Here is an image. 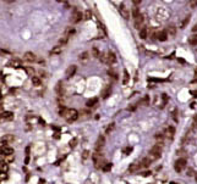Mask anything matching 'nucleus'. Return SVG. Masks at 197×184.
Wrapping results in <instances>:
<instances>
[{
  "instance_id": "393cba45",
  "label": "nucleus",
  "mask_w": 197,
  "mask_h": 184,
  "mask_svg": "<svg viewBox=\"0 0 197 184\" xmlns=\"http://www.w3.org/2000/svg\"><path fill=\"white\" fill-rule=\"evenodd\" d=\"M92 56H93V57H96V59H99V56H100V51H99L96 47H94V48H92Z\"/></svg>"
},
{
  "instance_id": "a211bd4d",
  "label": "nucleus",
  "mask_w": 197,
  "mask_h": 184,
  "mask_svg": "<svg viewBox=\"0 0 197 184\" xmlns=\"http://www.w3.org/2000/svg\"><path fill=\"white\" fill-rule=\"evenodd\" d=\"M165 133H167V136H168L169 139H173L174 135H175V128L170 126V127L167 128V132H165Z\"/></svg>"
},
{
  "instance_id": "ea45409f",
  "label": "nucleus",
  "mask_w": 197,
  "mask_h": 184,
  "mask_svg": "<svg viewBox=\"0 0 197 184\" xmlns=\"http://www.w3.org/2000/svg\"><path fill=\"white\" fill-rule=\"evenodd\" d=\"M190 6L191 7H196L197 6V0H192V1H190Z\"/></svg>"
},
{
  "instance_id": "f03ea898",
  "label": "nucleus",
  "mask_w": 197,
  "mask_h": 184,
  "mask_svg": "<svg viewBox=\"0 0 197 184\" xmlns=\"http://www.w3.org/2000/svg\"><path fill=\"white\" fill-rule=\"evenodd\" d=\"M92 158H93V162H94V167L96 168H103L104 166V160H103V156L99 154V151H96L93 155H92Z\"/></svg>"
},
{
  "instance_id": "5fc2aeb1",
  "label": "nucleus",
  "mask_w": 197,
  "mask_h": 184,
  "mask_svg": "<svg viewBox=\"0 0 197 184\" xmlns=\"http://www.w3.org/2000/svg\"><path fill=\"white\" fill-rule=\"evenodd\" d=\"M0 76H1V68H0Z\"/></svg>"
},
{
  "instance_id": "603ef678",
  "label": "nucleus",
  "mask_w": 197,
  "mask_h": 184,
  "mask_svg": "<svg viewBox=\"0 0 197 184\" xmlns=\"http://www.w3.org/2000/svg\"><path fill=\"white\" fill-rule=\"evenodd\" d=\"M1 98H3V95H1V91H0V100H1Z\"/></svg>"
},
{
  "instance_id": "72a5a7b5",
  "label": "nucleus",
  "mask_w": 197,
  "mask_h": 184,
  "mask_svg": "<svg viewBox=\"0 0 197 184\" xmlns=\"http://www.w3.org/2000/svg\"><path fill=\"white\" fill-rule=\"evenodd\" d=\"M84 17V20H91V17H92V12H91V10H86L84 11V15H83Z\"/></svg>"
},
{
  "instance_id": "a18cd8bd",
  "label": "nucleus",
  "mask_w": 197,
  "mask_h": 184,
  "mask_svg": "<svg viewBox=\"0 0 197 184\" xmlns=\"http://www.w3.org/2000/svg\"><path fill=\"white\" fill-rule=\"evenodd\" d=\"M4 158H5V156H4V155L1 154V151H0V162H3V161H4Z\"/></svg>"
},
{
  "instance_id": "3c124183",
  "label": "nucleus",
  "mask_w": 197,
  "mask_h": 184,
  "mask_svg": "<svg viewBox=\"0 0 197 184\" xmlns=\"http://www.w3.org/2000/svg\"><path fill=\"white\" fill-rule=\"evenodd\" d=\"M193 120H195V124L197 126V116H195V118H193Z\"/></svg>"
},
{
  "instance_id": "e433bc0d",
  "label": "nucleus",
  "mask_w": 197,
  "mask_h": 184,
  "mask_svg": "<svg viewBox=\"0 0 197 184\" xmlns=\"http://www.w3.org/2000/svg\"><path fill=\"white\" fill-rule=\"evenodd\" d=\"M67 40H69V37H66V35H64L63 38H61V39L59 40V43H60L61 45H65V44L67 43Z\"/></svg>"
},
{
  "instance_id": "a19ab883",
  "label": "nucleus",
  "mask_w": 197,
  "mask_h": 184,
  "mask_svg": "<svg viewBox=\"0 0 197 184\" xmlns=\"http://www.w3.org/2000/svg\"><path fill=\"white\" fill-rule=\"evenodd\" d=\"M136 107H137V105H132V106H129V107H127V110H129V111H135V110H136Z\"/></svg>"
},
{
  "instance_id": "6ab92c4d",
  "label": "nucleus",
  "mask_w": 197,
  "mask_h": 184,
  "mask_svg": "<svg viewBox=\"0 0 197 184\" xmlns=\"http://www.w3.org/2000/svg\"><path fill=\"white\" fill-rule=\"evenodd\" d=\"M160 157V154L159 152H154V151H149V155H148V158L151 161H155Z\"/></svg>"
},
{
  "instance_id": "58836bf2",
  "label": "nucleus",
  "mask_w": 197,
  "mask_h": 184,
  "mask_svg": "<svg viewBox=\"0 0 197 184\" xmlns=\"http://www.w3.org/2000/svg\"><path fill=\"white\" fill-rule=\"evenodd\" d=\"M131 151H132V148H131V146H127V148L124 149V154H125V155H129Z\"/></svg>"
},
{
  "instance_id": "c9c22d12",
  "label": "nucleus",
  "mask_w": 197,
  "mask_h": 184,
  "mask_svg": "<svg viewBox=\"0 0 197 184\" xmlns=\"http://www.w3.org/2000/svg\"><path fill=\"white\" fill-rule=\"evenodd\" d=\"M88 157H89V151H88V150H84L83 154H82V161H86Z\"/></svg>"
},
{
  "instance_id": "ddd939ff",
  "label": "nucleus",
  "mask_w": 197,
  "mask_h": 184,
  "mask_svg": "<svg viewBox=\"0 0 197 184\" xmlns=\"http://www.w3.org/2000/svg\"><path fill=\"white\" fill-rule=\"evenodd\" d=\"M75 72H76V66H75V65H72V66H70V67L66 70V73H65L66 78H71L72 76L75 75Z\"/></svg>"
},
{
  "instance_id": "cd10ccee",
  "label": "nucleus",
  "mask_w": 197,
  "mask_h": 184,
  "mask_svg": "<svg viewBox=\"0 0 197 184\" xmlns=\"http://www.w3.org/2000/svg\"><path fill=\"white\" fill-rule=\"evenodd\" d=\"M189 44L190 45H197V35H192L189 38Z\"/></svg>"
},
{
  "instance_id": "2eb2a0df",
  "label": "nucleus",
  "mask_w": 197,
  "mask_h": 184,
  "mask_svg": "<svg viewBox=\"0 0 197 184\" xmlns=\"http://www.w3.org/2000/svg\"><path fill=\"white\" fill-rule=\"evenodd\" d=\"M142 23H143V16L140 15L137 18H135V28H137V29L142 28Z\"/></svg>"
},
{
  "instance_id": "f8f14e48",
  "label": "nucleus",
  "mask_w": 197,
  "mask_h": 184,
  "mask_svg": "<svg viewBox=\"0 0 197 184\" xmlns=\"http://www.w3.org/2000/svg\"><path fill=\"white\" fill-rule=\"evenodd\" d=\"M140 168H142V166L141 164H131L129 166V172L130 173H135V172H137V171H140Z\"/></svg>"
},
{
  "instance_id": "8fccbe9b",
  "label": "nucleus",
  "mask_w": 197,
  "mask_h": 184,
  "mask_svg": "<svg viewBox=\"0 0 197 184\" xmlns=\"http://www.w3.org/2000/svg\"><path fill=\"white\" fill-rule=\"evenodd\" d=\"M192 31H193V32H196V31H197V23L195 25V26H193V28H192Z\"/></svg>"
},
{
  "instance_id": "4c0bfd02",
  "label": "nucleus",
  "mask_w": 197,
  "mask_h": 184,
  "mask_svg": "<svg viewBox=\"0 0 197 184\" xmlns=\"http://www.w3.org/2000/svg\"><path fill=\"white\" fill-rule=\"evenodd\" d=\"M114 127H115V126H114V123H112V124H109V126H108V128H106V134H109V133H110V132H112L113 129H114Z\"/></svg>"
},
{
  "instance_id": "423d86ee",
  "label": "nucleus",
  "mask_w": 197,
  "mask_h": 184,
  "mask_svg": "<svg viewBox=\"0 0 197 184\" xmlns=\"http://www.w3.org/2000/svg\"><path fill=\"white\" fill-rule=\"evenodd\" d=\"M186 167V158H179L175 162V171L176 172H183Z\"/></svg>"
},
{
  "instance_id": "412c9836",
  "label": "nucleus",
  "mask_w": 197,
  "mask_h": 184,
  "mask_svg": "<svg viewBox=\"0 0 197 184\" xmlns=\"http://www.w3.org/2000/svg\"><path fill=\"white\" fill-rule=\"evenodd\" d=\"M55 91H56V94H59V95H63V93H64V87H63V83H61V82H58V83H56Z\"/></svg>"
},
{
  "instance_id": "39448f33",
  "label": "nucleus",
  "mask_w": 197,
  "mask_h": 184,
  "mask_svg": "<svg viewBox=\"0 0 197 184\" xmlns=\"http://www.w3.org/2000/svg\"><path fill=\"white\" fill-rule=\"evenodd\" d=\"M14 118V113L9 112V111H3L0 112V122H6V121H11Z\"/></svg>"
},
{
  "instance_id": "6e6d98bb",
  "label": "nucleus",
  "mask_w": 197,
  "mask_h": 184,
  "mask_svg": "<svg viewBox=\"0 0 197 184\" xmlns=\"http://www.w3.org/2000/svg\"><path fill=\"white\" fill-rule=\"evenodd\" d=\"M196 180H197V174H196Z\"/></svg>"
},
{
  "instance_id": "dca6fc26",
  "label": "nucleus",
  "mask_w": 197,
  "mask_h": 184,
  "mask_svg": "<svg viewBox=\"0 0 197 184\" xmlns=\"http://www.w3.org/2000/svg\"><path fill=\"white\" fill-rule=\"evenodd\" d=\"M165 32H167V34H168L169 37H175V34H176V27L171 25V26H169V27L167 28V31H165Z\"/></svg>"
},
{
  "instance_id": "c85d7f7f",
  "label": "nucleus",
  "mask_w": 197,
  "mask_h": 184,
  "mask_svg": "<svg viewBox=\"0 0 197 184\" xmlns=\"http://www.w3.org/2000/svg\"><path fill=\"white\" fill-rule=\"evenodd\" d=\"M88 57H89V54H88L87 51H84V53H82V54L80 55V60H81V61H87Z\"/></svg>"
},
{
  "instance_id": "1a4fd4ad",
  "label": "nucleus",
  "mask_w": 197,
  "mask_h": 184,
  "mask_svg": "<svg viewBox=\"0 0 197 184\" xmlns=\"http://www.w3.org/2000/svg\"><path fill=\"white\" fill-rule=\"evenodd\" d=\"M104 144H105V139H104V136L99 135L98 139H97V143H96V151H99L100 149H103Z\"/></svg>"
},
{
  "instance_id": "bb28decb",
  "label": "nucleus",
  "mask_w": 197,
  "mask_h": 184,
  "mask_svg": "<svg viewBox=\"0 0 197 184\" xmlns=\"http://www.w3.org/2000/svg\"><path fill=\"white\" fill-rule=\"evenodd\" d=\"M32 82H33V84H34V85H37V87L42 84V81H41V78H39V77H37V76L32 77Z\"/></svg>"
},
{
  "instance_id": "37998d69",
  "label": "nucleus",
  "mask_w": 197,
  "mask_h": 184,
  "mask_svg": "<svg viewBox=\"0 0 197 184\" xmlns=\"http://www.w3.org/2000/svg\"><path fill=\"white\" fill-rule=\"evenodd\" d=\"M167 100H168V96H167V94H163V101H164V104L167 102Z\"/></svg>"
},
{
  "instance_id": "6e6552de",
  "label": "nucleus",
  "mask_w": 197,
  "mask_h": 184,
  "mask_svg": "<svg viewBox=\"0 0 197 184\" xmlns=\"http://www.w3.org/2000/svg\"><path fill=\"white\" fill-rule=\"evenodd\" d=\"M82 14H81V11H77V10H75L74 11V14H72V16H71V22L72 23H78L80 21L82 20Z\"/></svg>"
},
{
  "instance_id": "20e7f679",
  "label": "nucleus",
  "mask_w": 197,
  "mask_h": 184,
  "mask_svg": "<svg viewBox=\"0 0 197 184\" xmlns=\"http://www.w3.org/2000/svg\"><path fill=\"white\" fill-rule=\"evenodd\" d=\"M115 61H116L115 54H114L113 51H110V50H108L105 53V63H108V65H114Z\"/></svg>"
},
{
  "instance_id": "a878e982",
  "label": "nucleus",
  "mask_w": 197,
  "mask_h": 184,
  "mask_svg": "<svg viewBox=\"0 0 197 184\" xmlns=\"http://www.w3.org/2000/svg\"><path fill=\"white\" fill-rule=\"evenodd\" d=\"M189 22H190V16H186V17L183 20L181 25H180V28H185L187 25H189Z\"/></svg>"
},
{
  "instance_id": "2f4dec72",
  "label": "nucleus",
  "mask_w": 197,
  "mask_h": 184,
  "mask_svg": "<svg viewBox=\"0 0 197 184\" xmlns=\"http://www.w3.org/2000/svg\"><path fill=\"white\" fill-rule=\"evenodd\" d=\"M108 75L110 76L113 79H115V81L118 79V75H116V72H115L114 70H109V71H108Z\"/></svg>"
},
{
  "instance_id": "09e8293b",
  "label": "nucleus",
  "mask_w": 197,
  "mask_h": 184,
  "mask_svg": "<svg viewBox=\"0 0 197 184\" xmlns=\"http://www.w3.org/2000/svg\"><path fill=\"white\" fill-rule=\"evenodd\" d=\"M75 143H76V139H74V140H72V142H71V143H70V145H71V146H72V148H74V146L76 145V144H75Z\"/></svg>"
},
{
  "instance_id": "f3484780",
  "label": "nucleus",
  "mask_w": 197,
  "mask_h": 184,
  "mask_svg": "<svg viewBox=\"0 0 197 184\" xmlns=\"http://www.w3.org/2000/svg\"><path fill=\"white\" fill-rule=\"evenodd\" d=\"M110 91H112V87H110V85H106L105 88L103 89V91H102V98H103V99H106L108 96L110 95Z\"/></svg>"
},
{
  "instance_id": "5701e85b",
  "label": "nucleus",
  "mask_w": 197,
  "mask_h": 184,
  "mask_svg": "<svg viewBox=\"0 0 197 184\" xmlns=\"http://www.w3.org/2000/svg\"><path fill=\"white\" fill-rule=\"evenodd\" d=\"M97 104H98V99H97V98H93L91 100H88L86 105H87V107H94Z\"/></svg>"
},
{
  "instance_id": "4be33fe9",
  "label": "nucleus",
  "mask_w": 197,
  "mask_h": 184,
  "mask_svg": "<svg viewBox=\"0 0 197 184\" xmlns=\"http://www.w3.org/2000/svg\"><path fill=\"white\" fill-rule=\"evenodd\" d=\"M61 51H63L61 47H60V45H56V47H54V48L51 49L50 55H59V54H61Z\"/></svg>"
},
{
  "instance_id": "b1692460",
  "label": "nucleus",
  "mask_w": 197,
  "mask_h": 184,
  "mask_svg": "<svg viewBox=\"0 0 197 184\" xmlns=\"http://www.w3.org/2000/svg\"><path fill=\"white\" fill-rule=\"evenodd\" d=\"M151 162H152V161H151L148 157H146V158H143V160L141 161V166H142V167H145V168H146V167H149Z\"/></svg>"
},
{
  "instance_id": "f257e3e1",
  "label": "nucleus",
  "mask_w": 197,
  "mask_h": 184,
  "mask_svg": "<svg viewBox=\"0 0 197 184\" xmlns=\"http://www.w3.org/2000/svg\"><path fill=\"white\" fill-rule=\"evenodd\" d=\"M60 116H63L69 123L75 122L78 118V112L75 109H66V107H61L59 110Z\"/></svg>"
},
{
  "instance_id": "de8ad7c7",
  "label": "nucleus",
  "mask_w": 197,
  "mask_h": 184,
  "mask_svg": "<svg viewBox=\"0 0 197 184\" xmlns=\"http://www.w3.org/2000/svg\"><path fill=\"white\" fill-rule=\"evenodd\" d=\"M132 3H134L135 5H140V4H141V0H134Z\"/></svg>"
},
{
  "instance_id": "9d476101",
  "label": "nucleus",
  "mask_w": 197,
  "mask_h": 184,
  "mask_svg": "<svg viewBox=\"0 0 197 184\" xmlns=\"http://www.w3.org/2000/svg\"><path fill=\"white\" fill-rule=\"evenodd\" d=\"M119 11H120V15H121L125 20H129V18H130V12H129V10H127V7L125 6V5H120Z\"/></svg>"
},
{
  "instance_id": "0eeeda50",
  "label": "nucleus",
  "mask_w": 197,
  "mask_h": 184,
  "mask_svg": "<svg viewBox=\"0 0 197 184\" xmlns=\"http://www.w3.org/2000/svg\"><path fill=\"white\" fill-rule=\"evenodd\" d=\"M23 60L27 62H34L37 60V56H35L34 53H32V51H27V53H25L23 55Z\"/></svg>"
},
{
  "instance_id": "473e14b6",
  "label": "nucleus",
  "mask_w": 197,
  "mask_h": 184,
  "mask_svg": "<svg viewBox=\"0 0 197 184\" xmlns=\"http://www.w3.org/2000/svg\"><path fill=\"white\" fill-rule=\"evenodd\" d=\"M127 83H129V73H127V71L125 70V71H124V79H122V84H125V85H126Z\"/></svg>"
},
{
  "instance_id": "c756f323",
  "label": "nucleus",
  "mask_w": 197,
  "mask_h": 184,
  "mask_svg": "<svg viewBox=\"0 0 197 184\" xmlns=\"http://www.w3.org/2000/svg\"><path fill=\"white\" fill-rule=\"evenodd\" d=\"M112 167H113V166H112V164H110V162H105L102 170L104 171V172H109V171L112 170Z\"/></svg>"
},
{
  "instance_id": "7c9ffc66",
  "label": "nucleus",
  "mask_w": 197,
  "mask_h": 184,
  "mask_svg": "<svg viewBox=\"0 0 197 184\" xmlns=\"http://www.w3.org/2000/svg\"><path fill=\"white\" fill-rule=\"evenodd\" d=\"M141 14H140V10H138V7H134V9H132V17H134V18H137Z\"/></svg>"
},
{
  "instance_id": "79ce46f5",
  "label": "nucleus",
  "mask_w": 197,
  "mask_h": 184,
  "mask_svg": "<svg viewBox=\"0 0 197 184\" xmlns=\"http://www.w3.org/2000/svg\"><path fill=\"white\" fill-rule=\"evenodd\" d=\"M186 174H187V176H193V171L191 170H187V173H186Z\"/></svg>"
},
{
  "instance_id": "7ed1b4c3",
  "label": "nucleus",
  "mask_w": 197,
  "mask_h": 184,
  "mask_svg": "<svg viewBox=\"0 0 197 184\" xmlns=\"http://www.w3.org/2000/svg\"><path fill=\"white\" fill-rule=\"evenodd\" d=\"M0 151H1V154L5 157L14 156V149H12L11 146H9V145H3L1 149H0Z\"/></svg>"
},
{
  "instance_id": "49530a36",
  "label": "nucleus",
  "mask_w": 197,
  "mask_h": 184,
  "mask_svg": "<svg viewBox=\"0 0 197 184\" xmlns=\"http://www.w3.org/2000/svg\"><path fill=\"white\" fill-rule=\"evenodd\" d=\"M142 102H145V104H148V96H145V98H143V100H142Z\"/></svg>"
},
{
  "instance_id": "9b49d317",
  "label": "nucleus",
  "mask_w": 197,
  "mask_h": 184,
  "mask_svg": "<svg viewBox=\"0 0 197 184\" xmlns=\"http://www.w3.org/2000/svg\"><path fill=\"white\" fill-rule=\"evenodd\" d=\"M7 67H12V68H20L21 67V61L20 60H16V59H14V60H10V61L6 63Z\"/></svg>"
},
{
  "instance_id": "c03bdc74",
  "label": "nucleus",
  "mask_w": 197,
  "mask_h": 184,
  "mask_svg": "<svg viewBox=\"0 0 197 184\" xmlns=\"http://www.w3.org/2000/svg\"><path fill=\"white\" fill-rule=\"evenodd\" d=\"M191 94L195 96V98H197V90H191Z\"/></svg>"
},
{
  "instance_id": "aec40b11",
  "label": "nucleus",
  "mask_w": 197,
  "mask_h": 184,
  "mask_svg": "<svg viewBox=\"0 0 197 184\" xmlns=\"http://www.w3.org/2000/svg\"><path fill=\"white\" fill-rule=\"evenodd\" d=\"M148 37V28L147 27H142L140 29V38L141 39H146Z\"/></svg>"
},
{
  "instance_id": "4468645a",
  "label": "nucleus",
  "mask_w": 197,
  "mask_h": 184,
  "mask_svg": "<svg viewBox=\"0 0 197 184\" xmlns=\"http://www.w3.org/2000/svg\"><path fill=\"white\" fill-rule=\"evenodd\" d=\"M157 39L160 41H165L167 39H168V34H167V32L165 31H160V32H158L157 33Z\"/></svg>"
},
{
  "instance_id": "864d4df0",
  "label": "nucleus",
  "mask_w": 197,
  "mask_h": 184,
  "mask_svg": "<svg viewBox=\"0 0 197 184\" xmlns=\"http://www.w3.org/2000/svg\"><path fill=\"white\" fill-rule=\"evenodd\" d=\"M0 145H3V142H1V140H0Z\"/></svg>"
},
{
  "instance_id": "f704fd0d",
  "label": "nucleus",
  "mask_w": 197,
  "mask_h": 184,
  "mask_svg": "<svg viewBox=\"0 0 197 184\" xmlns=\"http://www.w3.org/2000/svg\"><path fill=\"white\" fill-rule=\"evenodd\" d=\"M26 72H27L28 76H31V77H34V70L32 67H27L26 68Z\"/></svg>"
}]
</instances>
